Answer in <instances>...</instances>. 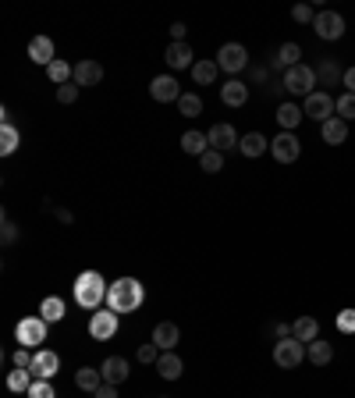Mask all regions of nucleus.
<instances>
[{
	"instance_id": "nucleus-1",
	"label": "nucleus",
	"mask_w": 355,
	"mask_h": 398,
	"mask_svg": "<svg viewBox=\"0 0 355 398\" xmlns=\"http://www.w3.org/2000/svg\"><path fill=\"white\" fill-rule=\"evenodd\" d=\"M146 299V288H142V281L135 277H117L110 281V292H107V310L114 313H135Z\"/></svg>"
},
{
	"instance_id": "nucleus-2",
	"label": "nucleus",
	"mask_w": 355,
	"mask_h": 398,
	"mask_svg": "<svg viewBox=\"0 0 355 398\" xmlns=\"http://www.w3.org/2000/svg\"><path fill=\"white\" fill-rule=\"evenodd\" d=\"M107 292H110V284L103 281L100 270H82L75 277V284H72V296H75V303L82 310H100L107 303Z\"/></svg>"
},
{
	"instance_id": "nucleus-3",
	"label": "nucleus",
	"mask_w": 355,
	"mask_h": 398,
	"mask_svg": "<svg viewBox=\"0 0 355 398\" xmlns=\"http://www.w3.org/2000/svg\"><path fill=\"white\" fill-rule=\"evenodd\" d=\"M316 86H320L316 82V68H309V65H295V68L284 72V89L291 96H313Z\"/></svg>"
},
{
	"instance_id": "nucleus-4",
	"label": "nucleus",
	"mask_w": 355,
	"mask_h": 398,
	"mask_svg": "<svg viewBox=\"0 0 355 398\" xmlns=\"http://www.w3.org/2000/svg\"><path fill=\"white\" fill-rule=\"evenodd\" d=\"M302 359H306V345H302L299 338H281L277 345H274V363H277L281 370L302 366Z\"/></svg>"
},
{
	"instance_id": "nucleus-5",
	"label": "nucleus",
	"mask_w": 355,
	"mask_h": 398,
	"mask_svg": "<svg viewBox=\"0 0 355 398\" xmlns=\"http://www.w3.org/2000/svg\"><path fill=\"white\" fill-rule=\"evenodd\" d=\"M15 338H18L22 349H39L43 341H46V320H43V317H25V320H18Z\"/></svg>"
},
{
	"instance_id": "nucleus-6",
	"label": "nucleus",
	"mask_w": 355,
	"mask_h": 398,
	"mask_svg": "<svg viewBox=\"0 0 355 398\" xmlns=\"http://www.w3.org/2000/svg\"><path fill=\"white\" fill-rule=\"evenodd\" d=\"M217 68L220 72H227V75H239L246 65H249V53H246V46L242 43H224L220 50H217Z\"/></svg>"
},
{
	"instance_id": "nucleus-7",
	"label": "nucleus",
	"mask_w": 355,
	"mask_h": 398,
	"mask_svg": "<svg viewBox=\"0 0 355 398\" xmlns=\"http://www.w3.org/2000/svg\"><path fill=\"white\" fill-rule=\"evenodd\" d=\"M334 110H337V100H334L330 93H323V89H316L313 96H306V107H302L306 118H313V121H320V125L334 118Z\"/></svg>"
},
{
	"instance_id": "nucleus-8",
	"label": "nucleus",
	"mask_w": 355,
	"mask_h": 398,
	"mask_svg": "<svg viewBox=\"0 0 355 398\" xmlns=\"http://www.w3.org/2000/svg\"><path fill=\"white\" fill-rule=\"evenodd\" d=\"M270 153L277 164H295L302 157V142L295 139V132H281L277 139H270Z\"/></svg>"
},
{
	"instance_id": "nucleus-9",
	"label": "nucleus",
	"mask_w": 355,
	"mask_h": 398,
	"mask_svg": "<svg viewBox=\"0 0 355 398\" xmlns=\"http://www.w3.org/2000/svg\"><path fill=\"white\" fill-rule=\"evenodd\" d=\"M117 317L121 313H114V310H96L89 317V338L93 341H110L117 334Z\"/></svg>"
},
{
	"instance_id": "nucleus-10",
	"label": "nucleus",
	"mask_w": 355,
	"mask_h": 398,
	"mask_svg": "<svg viewBox=\"0 0 355 398\" xmlns=\"http://www.w3.org/2000/svg\"><path fill=\"white\" fill-rule=\"evenodd\" d=\"M29 370L36 373V380H53V377H57V370H61V356L50 352V349H36V352H32V366H29Z\"/></svg>"
},
{
	"instance_id": "nucleus-11",
	"label": "nucleus",
	"mask_w": 355,
	"mask_h": 398,
	"mask_svg": "<svg viewBox=\"0 0 355 398\" xmlns=\"http://www.w3.org/2000/svg\"><path fill=\"white\" fill-rule=\"evenodd\" d=\"M149 96H153L156 103H178V100H182V86H178L174 75H156V79L149 82Z\"/></svg>"
},
{
	"instance_id": "nucleus-12",
	"label": "nucleus",
	"mask_w": 355,
	"mask_h": 398,
	"mask_svg": "<svg viewBox=\"0 0 355 398\" xmlns=\"http://www.w3.org/2000/svg\"><path fill=\"white\" fill-rule=\"evenodd\" d=\"M313 29H316L320 39H341V32H344V18H341L337 11H320L316 22H313Z\"/></svg>"
},
{
	"instance_id": "nucleus-13",
	"label": "nucleus",
	"mask_w": 355,
	"mask_h": 398,
	"mask_svg": "<svg viewBox=\"0 0 355 398\" xmlns=\"http://www.w3.org/2000/svg\"><path fill=\"white\" fill-rule=\"evenodd\" d=\"M206 139H210V150H217V153H227V150H234L242 139H239V132H234L231 125H213L210 132H206Z\"/></svg>"
},
{
	"instance_id": "nucleus-14",
	"label": "nucleus",
	"mask_w": 355,
	"mask_h": 398,
	"mask_svg": "<svg viewBox=\"0 0 355 398\" xmlns=\"http://www.w3.org/2000/svg\"><path fill=\"white\" fill-rule=\"evenodd\" d=\"M100 373H103V384H114V387H117L121 380H128L132 370H128V359H125V356H107L103 366H100Z\"/></svg>"
},
{
	"instance_id": "nucleus-15",
	"label": "nucleus",
	"mask_w": 355,
	"mask_h": 398,
	"mask_svg": "<svg viewBox=\"0 0 355 398\" xmlns=\"http://www.w3.org/2000/svg\"><path fill=\"white\" fill-rule=\"evenodd\" d=\"M192 46L189 43H170L167 50H163V61H167V68H174V72H182V68H192L196 61H192Z\"/></svg>"
},
{
	"instance_id": "nucleus-16",
	"label": "nucleus",
	"mask_w": 355,
	"mask_h": 398,
	"mask_svg": "<svg viewBox=\"0 0 355 398\" xmlns=\"http://www.w3.org/2000/svg\"><path fill=\"white\" fill-rule=\"evenodd\" d=\"M178 338H182V331H178V324H170V320H160V324L153 327V345H156L160 352H170V349L178 345Z\"/></svg>"
},
{
	"instance_id": "nucleus-17",
	"label": "nucleus",
	"mask_w": 355,
	"mask_h": 398,
	"mask_svg": "<svg viewBox=\"0 0 355 398\" xmlns=\"http://www.w3.org/2000/svg\"><path fill=\"white\" fill-rule=\"evenodd\" d=\"M79 89H89V86H100L103 82V68L96 61H79L75 65V79H72Z\"/></svg>"
},
{
	"instance_id": "nucleus-18",
	"label": "nucleus",
	"mask_w": 355,
	"mask_h": 398,
	"mask_svg": "<svg viewBox=\"0 0 355 398\" xmlns=\"http://www.w3.org/2000/svg\"><path fill=\"white\" fill-rule=\"evenodd\" d=\"M29 57H32L36 65L50 68V65L57 61V57H53V39H50V36H36V39L29 43Z\"/></svg>"
},
{
	"instance_id": "nucleus-19",
	"label": "nucleus",
	"mask_w": 355,
	"mask_h": 398,
	"mask_svg": "<svg viewBox=\"0 0 355 398\" xmlns=\"http://www.w3.org/2000/svg\"><path fill=\"white\" fill-rule=\"evenodd\" d=\"M220 100H224L227 107H242V103L249 100V86L239 82V79H227V82L220 86Z\"/></svg>"
},
{
	"instance_id": "nucleus-20",
	"label": "nucleus",
	"mask_w": 355,
	"mask_h": 398,
	"mask_svg": "<svg viewBox=\"0 0 355 398\" xmlns=\"http://www.w3.org/2000/svg\"><path fill=\"white\" fill-rule=\"evenodd\" d=\"M316 82L320 86H337V82H344V68L334 61V57H323V61L316 65Z\"/></svg>"
},
{
	"instance_id": "nucleus-21",
	"label": "nucleus",
	"mask_w": 355,
	"mask_h": 398,
	"mask_svg": "<svg viewBox=\"0 0 355 398\" xmlns=\"http://www.w3.org/2000/svg\"><path fill=\"white\" fill-rule=\"evenodd\" d=\"M291 338H299L302 345L316 341V338H320V320H316V317H299V320L291 324Z\"/></svg>"
},
{
	"instance_id": "nucleus-22",
	"label": "nucleus",
	"mask_w": 355,
	"mask_h": 398,
	"mask_svg": "<svg viewBox=\"0 0 355 398\" xmlns=\"http://www.w3.org/2000/svg\"><path fill=\"white\" fill-rule=\"evenodd\" d=\"M182 370H185L182 356H174V352H160V359H156V373H160L163 380H178V377H182Z\"/></svg>"
},
{
	"instance_id": "nucleus-23",
	"label": "nucleus",
	"mask_w": 355,
	"mask_h": 398,
	"mask_svg": "<svg viewBox=\"0 0 355 398\" xmlns=\"http://www.w3.org/2000/svg\"><path fill=\"white\" fill-rule=\"evenodd\" d=\"M239 150H242V157L256 160V157H263V153L270 150V139H267V135H260V132H249V135H242Z\"/></svg>"
},
{
	"instance_id": "nucleus-24",
	"label": "nucleus",
	"mask_w": 355,
	"mask_h": 398,
	"mask_svg": "<svg viewBox=\"0 0 355 398\" xmlns=\"http://www.w3.org/2000/svg\"><path fill=\"white\" fill-rule=\"evenodd\" d=\"M320 135H323V142H330V146H341V142L348 139V121H341V118H330V121H323V125H320Z\"/></svg>"
},
{
	"instance_id": "nucleus-25",
	"label": "nucleus",
	"mask_w": 355,
	"mask_h": 398,
	"mask_svg": "<svg viewBox=\"0 0 355 398\" xmlns=\"http://www.w3.org/2000/svg\"><path fill=\"white\" fill-rule=\"evenodd\" d=\"M295 65H302V46L299 43H284L281 50H277V57H274V68H295Z\"/></svg>"
},
{
	"instance_id": "nucleus-26",
	"label": "nucleus",
	"mask_w": 355,
	"mask_h": 398,
	"mask_svg": "<svg viewBox=\"0 0 355 398\" xmlns=\"http://www.w3.org/2000/svg\"><path fill=\"white\" fill-rule=\"evenodd\" d=\"M302 118H306L302 107H295V103H281V107H277V125H281L284 132H295Z\"/></svg>"
},
{
	"instance_id": "nucleus-27",
	"label": "nucleus",
	"mask_w": 355,
	"mask_h": 398,
	"mask_svg": "<svg viewBox=\"0 0 355 398\" xmlns=\"http://www.w3.org/2000/svg\"><path fill=\"white\" fill-rule=\"evenodd\" d=\"M306 359L313 363V366H327L330 359H334V349H330V341H309V345H306Z\"/></svg>"
},
{
	"instance_id": "nucleus-28",
	"label": "nucleus",
	"mask_w": 355,
	"mask_h": 398,
	"mask_svg": "<svg viewBox=\"0 0 355 398\" xmlns=\"http://www.w3.org/2000/svg\"><path fill=\"white\" fill-rule=\"evenodd\" d=\"M39 317H43L46 324H57V320H65V299H57V296L43 299V303H39Z\"/></svg>"
},
{
	"instance_id": "nucleus-29",
	"label": "nucleus",
	"mask_w": 355,
	"mask_h": 398,
	"mask_svg": "<svg viewBox=\"0 0 355 398\" xmlns=\"http://www.w3.org/2000/svg\"><path fill=\"white\" fill-rule=\"evenodd\" d=\"M217 75H220L217 61H196V65H192V79H196L199 86H213Z\"/></svg>"
},
{
	"instance_id": "nucleus-30",
	"label": "nucleus",
	"mask_w": 355,
	"mask_h": 398,
	"mask_svg": "<svg viewBox=\"0 0 355 398\" xmlns=\"http://www.w3.org/2000/svg\"><path fill=\"white\" fill-rule=\"evenodd\" d=\"M182 150H185L189 157H203V153L210 150V139H206L203 132H185V135H182Z\"/></svg>"
},
{
	"instance_id": "nucleus-31",
	"label": "nucleus",
	"mask_w": 355,
	"mask_h": 398,
	"mask_svg": "<svg viewBox=\"0 0 355 398\" xmlns=\"http://www.w3.org/2000/svg\"><path fill=\"white\" fill-rule=\"evenodd\" d=\"M75 384H79L82 391H93V394H96V391L103 387V373L93 370V366H82V370L75 373Z\"/></svg>"
},
{
	"instance_id": "nucleus-32",
	"label": "nucleus",
	"mask_w": 355,
	"mask_h": 398,
	"mask_svg": "<svg viewBox=\"0 0 355 398\" xmlns=\"http://www.w3.org/2000/svg\"><path fill=\"white\" fill-rule=\"evenodd\" d=\"M18 142H22L18 128H15L11 121H4V128H0V153H4V157H11V153L18 150Z\"/></svg>"
},
{
	"instance_id": "nucleus-33",
	"label": "nucleus",
	"mask_w": 355,
	"mask_h": 398,
	"mask_svg": "<svg viewBox=\"0 0 355 398\" xmlns=\"http://www.w3.org/2000/svg\"><path fill=\"white\" fill-rule=\"evenodd\" d=\"M178 114H182V118H199V114H203V100L196 93H182V100H178Z\"/></svg>"
},
{
	"instance_id": "nucleus-34",
	"label": "nucleus",
	"mask_w": 355,
	"mask_h": 398,
	"mask_svg": "<svg viewBox=\"0 0 355 398\" xmlns=\"http://www.w3.org/2000/svg\"><path fill=\"white\" fill-rule=\"evenodd\" d=\"M199 167L206 171V175H217V171H224V153H217V150H206V153L199 157Z\"/></svg>"
},
{
	"instance_id": "nucleus-35",
	"label": "nucleus",
	"mask_w": 355,
	"mask_h": 398,
	"mask_svg": "<svg viewBox=\"0 0 355 398\" xmlns=\"http://www.w3.org/2000/svg\"><path fill=\"white\" fill-rule=\"evenodd\" d=\"M29 373H32V370H18V366H15V370L8 373V387H11V391H29V387H32V377H29Z\"/></svg>"
},
{
	"instance_id": "nucleus-36",
	"label": "nucleus",
	"mask_w": 355,
	"mask_h": 398,
	"mask_svg": "<svg viewBox=\"0 0 355 398\" xmlns=\"http://www.w3.org/2000/svg\"><path fill=\"white\" fill-rule=\"evenodd\" d=\"M337 118L341 121H351L355 118V93H341L337 96Z\"/></svg>"
},
{
	"instance_id": "nucleus-37",
	"label": "nucleus",
	"mask_w": 355,
	"mask_h": 398,
	"mask_svg": "<svg viewBox=\"0 0 355 398\" xmlns=\"http://www.w3.org/2000/svg\"><path fill=\"white\" fill-rule=\"evenodd\" d=\"M291 18L299 22V25H313V22H316V11H313L309 4H295V8H291Z\"/></svg>"
},
{
	"instance_id": "nucleus-38",
	"label": "nucleus",
	"mask_w": 355,
	"mask_h": 398,
	"mask_svg": "<svg viewBox=\"0 0 355 398\" xmlns=\"http://www.w3.org/2000/svg\"><path fill=\"white\" fill-rule=\"evenodd\" d=\"M29 398H57V391L50 387V380H32V387L25 391Z\"/></svg>"
},
{
	"instance_id": "nucleus-39",
	"label": "nucleus",
	"mask_w": 355,
	"mask_h": 398,
	"mask_svg": "<svg viewBox=\"0 0 355 398\" xmlns=\"http://www.w3.org/2000/svg\"><path fill=\"white\" fill-rule=\"evenodd\" d=\"M79 100V86L68 82V86H57V103H75Z\"/></svg>"
},
{
	"instance_id": "nucleus-40",
	"label": "nucleus",
	"mask_w": 355,
	"mask_h": 398,
	"mask_svg": "<svg viewBox=\"0 0 355 398\" xmlns=\"http://www.w3.org/2000/svg\"><path fill=\"white\" fill-rule=\"evenodd\" d=\"M337 331L355 334V310H341V313H337Z\"/></svg>"
},
{
	"instance_id": "nucleus-41",
	"label": "nucleus",
	"mask_w": 355,
	"mask_h": 398,
	"mask_svg": "<svg viewBox=\"0 0 355 398\" xmlns=\"http://www.w3.org/2000/svg\"><path fill=\"white\" fill-rule=\"evenodd\" d=\"M135 359H139V363H156V359H160V349L153 345V341H146V345L135 352Z\"/></svg>"
},
{
	"instance_id": "nucleus-42",
	"label": "nucleus",
	"mask_w": 355,
	"mask_h": 398,
	"mask_svg": "<svg viewBox=\"0 0 355 398\" xmlns=\"http://www.w3.org/2000/svg\"><path fill=\"white\" fill-rule=\"evenodd\" d=\"M11 359H15V366H18V370H29V366H32V352H29V349H22V345H18V352H15Z\"/></svg>"
},
{
	"instance_id": "nucleus-43",
	"label": "nucleus",
	"mask_w": 355,
	"mask_h": 398,
	"mask_svg": "<svg viewBox=\"0 0 355 398\" xmlns=\"http://www.w3.org/2000/svg\"><path fill=\"white\" fill-rule=\"evenodd\" d=\"M185 32H189L185 22H174V25H170V39H174V43H185Z\"/></svg>"
},
{
	"instance_id": "nucleus-44",
	"label": "nucleus",
	"mask_w": 355,
	"mask_h": 398,
	"mask_svg": "<svg viewBox=\"0 0 355 398\" xmlns=\"http://www.w3.org/2000/svg\"><path fill=\"white\" fill-rule=\"evenodd\" d=\"M15 239H18V227H15V224H11V220H8V217H4V242H8V246H11V242H15Z\"/></svg>"
},
{
	"instance_id": "nucleus-45",
	"label": "nucleus",
	"mask_w": 355,
	"mask_h": 398,
	"mask_svg": "<svg viewBox=\"0 0 355 398\" xmlns=\"http://www.w3.org/2000/svg\"><path fill=\"white\" fill-rule=\"evenodd\" d=\"M344 93H355V68H344Z\"/></svg>"
},
{
	"instance_id": "nucleus-46",
	"label": "nucleus",
	"mask_w": 355,
	"mask_h": 398,
	"mask_svg": "<svg viewBox=\"0 0 355 398\" xmlns=\"http://www.w3.org/2000/svg\"><path fill=\"white\" fill-rule=\"evenodd\" d=\"M93 398H117V387H114V384H103V387H100Z\"/></svg>"
},
{
	"instance_id": "nucleus-47",
	"label": "nucleus",
	"mask_w": 355,
	"mask_h": 398,
	"mask_svg": "<svg viewBox=\"0 0 355 398\" xmlns=\"http://www.w3.org/2000/svg\"><path fill=\"white\" fill-rule=\"evenodd\" d=\"M274 334H277V338H291V324H277Z\"/></svg>"
}]
</instances>
